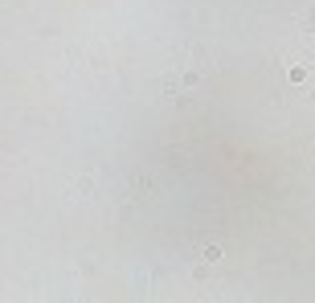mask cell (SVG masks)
Here are the masks:
<instances>
[{"label": "cell", "mask_w": 315, "mask_h": 303, "mask_svg": "<svg viewBox=\"0 0 315 303\" xmlns=\"http://www.w3.org/2000/svg\"><path fill=\"white\" fill-rule=\"evenodd\" d=\"M303 25H315V8H311V13H307V17H303Z\"/></svg>", "instance_id": "1"}]
</instances>
